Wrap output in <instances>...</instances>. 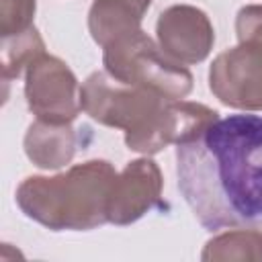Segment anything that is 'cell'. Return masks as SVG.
I'll use <instances>...</instances> for the list:
<instances>
[{"mask_svg": "<svg viewBox=\"0 0 262 262\" xmlns=\"http://www.w3.org/2000/svg\"><path fill=\"white\" fill-rule=\"evenodd\" d=\"M25 98L29 111L45 123L66 125L82 111L76 74L49 53H41L25 70Z\"/></svg>", "mask_w": 262, "mask_h": 262, "instance_id": "cell-5", "label": "cell"}, {"mask_svg": "<svg viewBox=\"0 0 262 262\" xmlns=\"http://www.w3.org/2000/svg\"><path fill=\"white\" fill-rule=\"evenodd\" d=\"M151 0H94L88 10V31L96 45L104 47L119 37L141 29Z\"/></svg>", "mask_w": 262, "mask_h": 262, "instance_id": "cell-10", "label": "cell"}, {"mask_svg": "<svg viewBox=\"0 0 262 262\" xmlns=\"http://www.w3.org/2000/svg\"><path fill=\"white\" fill-rule=\"evenodd\" d=\"M176 176L207 231L262 225V117H219L176 145Z\"/></svg>", "mask_w": 262, "mask_h": 262, "instance_id": "cell-1", "label": "cell"}, {"mask_svg": "<svg viewBox=\"0 0 262 262\" xmlns=\"http://www.w3.org/2000/svg\"><path fill=\"white\" fill-rule=\"evenodd\" d=\"M164 178L151 158H137L117 174L108 196V223L131 225L162 203Z\"/></svg>", "mask_w": 262, "mask_h": 262, "instance_id": "cell-8", "label": "cell"}, {"mask_svg": "<svg viewBox=\"0 0 262 262\" xmlns=\"http://www.w3.org/2000/svg\"><path fill=\"white\" fill-rule=\"evenodd\" d=\"M82 111L104 127L125 131L131 151L154 156L170 143L180 145L219 119L203 102L168 98L158 90L125 84L102 72H92L80 86Z\"/></svg>", "mask_w": 262, "mask_h": 262, "instance_id": "cell-2", "label": "cell"}, {"mask_svg": "<svg viewBox=\"0 0 262 262\" xmlns=\"http://www.w3.org/2000/svg\"><path fill=\"white\" fill-rule=\"evenodd\" d=\"M25 154L41 170H59L68 166L78 149V133L72 123L57 125L35 121L25 133Z\"/></svg>", "mask_w": 262, "mask_h": 262, "instance_id": "cell-9", "label": "cell"}, {"mask_svg": "<svg viewBox=\"0 0 262 262\" xmlns=\"http://www.w3.org/2000/svg\"><path fill=\"white\" fill-rule=\"evenodd\" d=\"M201 258L205 262L262 260V231L233 227L231 231L219 233L205 244Z\"/></svg>", "mask_w": 262, "mask_h": 262, "instance_id": "cell-11", "label": "cell"}, {"mask_svg": "<svg viewBox=\"0 0 262 262\" xmlns=\"http://www.w3.org/2000/svg\"><path fill=\"white\" fill-rule=\"evenodd\" d=\"M0 53H2V63H0L2 66V80L10 82V80L18 78L35 57L45 53V43H43L39 31L35 27H31L25 33L2 39V51Z\"/></svg>", "mask_w": 262, "mask_h": 262, "instance_id": "cell-12", "label": "cell"}, {"mask_svg": "<svg viewBox=\"0 0 262 262\" xmlns=\"http://www.w3.org/2000/svg\"><path fill=\"white\" fill-rule=\"evenodd\" d=\"M209 88L229 108L262 111V47L237 43L221 51L209 68Z\"/></svg>", "mask_w": 262, "mask_h": 262, "instance_id": "cell-6", "label": "cell"}, {"mask_svg": "<svg viewBox=\"0 0 262 262\" xmlns=\"http://www.w3.org/2000/svg\"><path fill=\"white\" fill-rule=\"evenodd\" d=\"M115 178V166L96 158L53 176H27L14 199L29 219L51 231H90L108 223Z\"/></svg>", "mask_w": 262, "mask_h": 262, "instance_id": "cell-3", "label": "cell"}, {"mask_svg": "<svg viewBox=\"0 0 262 262\" xmlns=\"http://www.w3.org/2000/svg\"><path fill=\"white\" fill-rule=\"evenodd\" d=\"M102 66L115 80L158 90L168 98H186L192 90V74L168 57L143 29L104 45Z\"/></svg>", "mask_w": 262, "mask_h": 262, "instance_id": "cell-4", "label": "cell"}, {"mask_svg": "<svg viewBox=\"0 0 262 262\" xmlns=\"http://www.w3.org/2000/svg\"><path fill=\"white\" fill-rule=\"evenodd\" d=\"M156 37L162 51L182 66L205 61L215 45L211 18L192 4H174L162 10L156 23Z\"/></svg>", "mask_w": 262, "mask_h": 262, "instance_id": "cell-7", "label": "cell"}, {"mask_svg": "<svg viewBox=\"0 0 262 262\" xmlns=\"http://www.w3.org/2000/svg\"><path fill=\"white\" fill-rule=\"evenodd\" d=\"M37 0H0V37H14L33 27Z\"/></svg>", "mask_w": 262, "mask_h": 262, "instance_id": "cell-13", "label": "cell"}]
</instances>
